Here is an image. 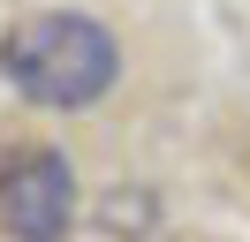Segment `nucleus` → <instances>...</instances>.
Instances as JSON below:
<instances>
[{
    "instance_id": "obj_2",
    "label": "nucleus",
    "mask_w": 250,
    "mask_h": 242,
    "mask_svg": "<svg viewBox=\"0 0 250 242\" xmlns=\"http://www.w3.org/2000/svg\"><path fill=\"white\" fill-rule=\"evenodd\" d=\"M76 220V166L61 151H16L0 166V227L16 242H61Z\"/></svg>"
},
{
    "instance_id": "obj_1",
    "label": "nucleus",
    "mask_w": 250,
    "mask_h": 242,
    "mask_svg": "<svg viewBox=\"0 0 250 242\" xmlns=\"http://www.w3.org/2000/svg\"><path fill=\"white\" fill-rule=\"evenodd\" d=\"M0 68L31 106H53V114H76V106H99L122 76V45L99 15L83 8H46L23 15L8 38H0Z\"/></svg>"
}]
</instances>
